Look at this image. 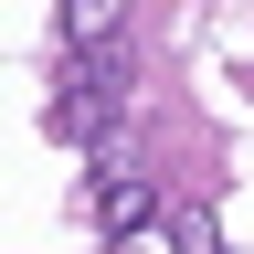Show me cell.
I'll list each match as a JSON object with an SVG mask.
<instances>
[{
  "instance_id": "5",
  "label": "cell",
  "mask_w": 254,
  "mask_h": 254,
  "mask_svg": "<svg viewBox=\"0 0 254 254\" xmlns=\"http://www.w3.org/2000/svg\"><path fill=\"white\" fill-rule=\"evenodd\" d=\"M180 254H222V233L212 222H180Z\"/></svg>"
},
{
  "instance_id": "3",
  "label": "cell",
  "mask_w": 254,
  "mask_h": 254,
  "mask_svg": "<svg viewBox=\"0 0 254 254\" xmlns=\"http://www.w3.org/2000/svg\"><path fill=\"white\" fill-rule=\"evenodd\" d=\"M117 21H127V11H106V0H74V11H53V32H64L74 53H95V43H106Z\"/></svg>"
},
{
  "instance_id": "2",
  "label": "cell",
  "mask_w": 254,
  "mask_h": 254,
  "mask_svg": "<svg viewBox=\"0 0 254 254\" xmlns=\"http://www.w3.org/2000/svg\"><path fill=\"white\" fill-rule=\"evenodd\" d=\"M74 212L117 244V233H148V222H159V190H148V170H127V159L106 148V159L85 170V201H74Z\"/></svg>"
},
{
  "instance_id": "1",
  "label": "cell",
  "mask_w": 254,
  "mask_h": 254,
  "mask_svg": "<svg viewBox=\"0 0 254 254\" xmlns=\"http://www.w3.org/2000/svg\"><path fill=\"white\" fill-rule=\"evenodd\" d=\"M117 117H127V53H117V43H95V53L64 64V85L43 95V127H53L64 148H95V159H106Z\"/></svg>"
},
{
  "instance_id": "4",
  "label": "cell",
  "mask_w": 254,
  "mask_h": 254,
  "mask_svg": "<svg viewBox=\"0 0 254 254\" xmlns=\"http://www.w3.org/2000/svg\"><path fill=\"white\" fill-rule=\"evenodd\" d=\"M106 254H180V233H170V222H148V233H117Z\"/></svg>"
}]
</instances>
